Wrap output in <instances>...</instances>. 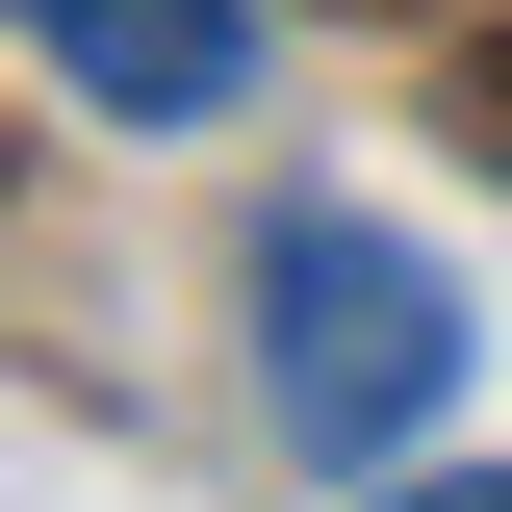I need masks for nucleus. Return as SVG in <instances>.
I'll list each match as a JSON object with an SVG mask.
<instances>
[{
	"label": "nucleus",
	"instance_id": "f257e3e1",
	"mask_svg": "<svg viewBox=\"0 0 512 512\" xmlns=\"http://www.w3.org/2000/svg\"><path fill=\"white\" fill-rule=\"evenodd\" d=\"M256 410L384 487V461L461 410V282L410 231H359V205H256Z\"/></svg>",
	"mask_w": 512,
	"mask_h": 512
},
{
	"label": "nucleus",
	"instance_id": "7ed1b4c3",
	"mask_svg": "<svg viewBox=\"0 0 512 512\" xmlns=\"http://www.w3.org/2000/svg\"><path fill=\"white\" fill-rule=\"evenodd\" d=\"M384 512H512V461H410V487H384Z\"/></svg>",
	"mask_w": 512,
	"mask_h": 512
},
{
	"label": "nucleus",
	"instance_id": "f03ea898",
	"mask_svg": "<svg viewBox=\"0 0 512 512\" xmlns=\"http://www.w3.org/2000/svg\"><path fill=\"white\" fill-rule=\"evenodd\" d=\"M77 128H231L256 103V0H26Z\"/></svg>",
	"mask_w": 512,
	"mask_h": 512
}]
</instances>
